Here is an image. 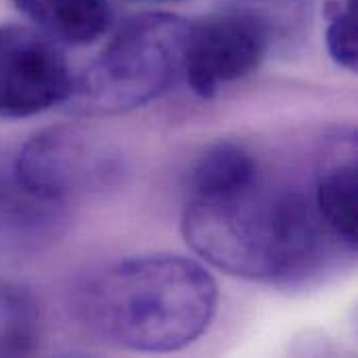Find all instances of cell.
<instances>
[{"mask_svg": "<svg viewBox=\"0 0 358 358\" xmlns=\"http://www.w3.org/2000/svg\"><path fill=\"white\" fill-rule=\"evenodd\" d=\"M357 147L352 141L336 145L325 155L317 180V210L321 220L350 248L358 239Z\"/></svg>", "mask_w": 358, "mask_h": 358, "instance_id": "obj_7", "label": "cell"}, {"mask_svg": "<svg viewBox=\"0 0 358 358\" xmlns=\"http://www.w3.org/2000/svg\"><path fill=\"white\" fill-rule=\"evenodd\" d=\"M327 50L331 59L348 69L358 67V0H346L342 8L334 13L325 34Z\"/></svg>", "mask_w": 358, "mask_h": 358, "instance_id": "obj_11", "label": "cell"}, {"mask_svg": "<svg viewBox=\"0 0 358 358\" xmlns=\"http://www.w3.org/2000/svg\"><path fill=\"white\" fill-rule=\"evenodd\" d=\"M69 63L55 40L25 25H0V120L38 115L71 96Z\"/></svg>", "mask_w": 358, "mask_h": 358, "instance_id": "obj_4", "label": "cell"}, {"mask_svg": "<svg viewBox=\"0 0 358 358\" xmlns=\"http://www.w3.org/2000/svg\"><path fill=\"white\" fill-rule=\"evenodd\" d=\"M38 308L29 294L0 285V357L27 355L38 342Z\"/></svg>", "mask_w": 358, "mask_h": 358, "instance_id": "obj_10", "label": "cell"}, {"mask_svg": "<svg viewBox=\"0 0 358 358\" xmlns=\"http://www.w3.org/2000/svg\"><path fill=\"white\" fill-rule=\"evenodd\" d=\"M321 216L298 193L268 191L260 180L214 199L189 197L187 243L212 266L250 281H281L304 273L321 250Z\"/></svg>", "mask_w": 358, "mask_h": 358, "instance_id": "obj_2", "label": "cell"}, {"mask_svg": "<svg viewBox=\"0 0 358 358\" xmlns=\"http://www.w3.org/2000/svg\"><path fill=\"white\" fill-rule=\"evenodd\" d=\"M266 48L268 31L256 15L220 13L191 23L182 76L197 96L212 99L224 84L254 73Z\"/></svg>", "mask_w": 358, "mask_h": 358, "instance_id": "obj_6", "label": "cell"}, {"mask_svg": "<svg viewBox=\"0 0 358 358\" xmlns=\"http://www.w3.org/2000/svg\"><path fill=\"white\" fill-rule=\"evenodd\" d=\"M88 325L134 352H174L206 334L218 310V285L195 260L136 256L96 275L82 300Z\"/></svg>", "mask_w": 358, "mask_h": 358, "instance_id": "obj_1", "label": "cell"}, {"mask_svg": "<svg viewBox=\"0 0 358 358\" xmlns=\"http://www.w3.org/2000/svg\"><path fill=\"white\" fill-rule=\"evenodd\" d=\"M189 31L191 23L170 13L128 19L73 82L69 99L90 115L124 113L159 99L182 76Z\"/></svg>", "mask_w": 358, "mask_h": 358, "instance_id": "obj_3", "label": "cell"}, {"mask_svg": "<svg viewBox=\"0 0 358 358\" xmlns=\"http://www.w3.org/2000/svg\"><path fill=\"white\" fill-rule=\"evenodd\" d=\"M48 38L84 46L107 34L113 10L109 0H13Z\"/></svg>", "mask_w": 358, "mask_h": 358, "instance_id": "obj_8", "label": "cell"}, {"mask_svg": "<svg viewBox=\"0 0 358 358\" xmlns=\"http://www.w3.org/2000/svg\"><path fill=\"white\" fill-rule=\"evenodd\" d=\"M117 172L113 153L78 128H50L36 134L19 153V185L42 199L101 189Z\"/></svg>", "mask_w": 358, "mask_h": 358, "instance_id": "obj_5", "label": "cell"}, {"mask_svg": "<svg viewBox=\"0 0 358 358\" xmlns=\"http://www.w3.org/2000/svg\"><path fill=\"white\" fill-rule=\"evenodd\" d=\"M258 182V166L252 153L233 143L208 149L195 164L189 180V197L214 199L239 193Z\"/></svg>", "mask_w": 358, "mask_h": 358, "instance_id": "obj_9", "label": "cell"}, {"mask_svg": "<svg viewBox=\"0 0 358 358\" xmlns=\"http://www.w3.org/2000/svg\"><path fill=\"white\" fill-rule=\"evenodd\" d=\"M149 2H176V0H149Z\"/></svg>", "mask_w": 358, "mask_h": 358, "instance_id": "obj_12", "label": "cell"}]
</instances>
